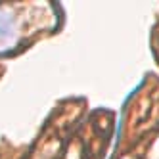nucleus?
<instances>
[{"label":"nucleus","instance_id":"1","mask_svg":"<svg viewBox=\"0 0 159 159\" xmlns=\"http://www.w3.org/2000/svg\"><path fill=\"white\" fill-rule=\"evenodd\" d=\"M17 27L14 17L8 12L0 10V54H6L8 50H12L17 44Z\"/></svg>","mask_w":159,"mask_h":159}]
</instances>
